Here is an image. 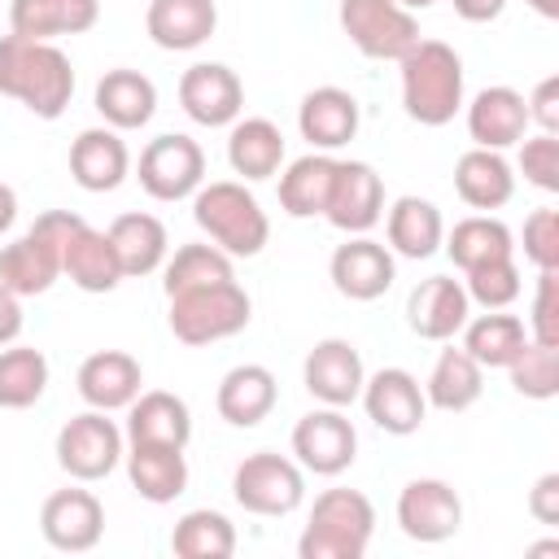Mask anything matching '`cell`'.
I'll return each mask as SVG.
<instances>
[{
  "instance_id": "cell-1",
  "label": "cell",
  "mask_w": 559,
  "mask_h": 559,
  "mask_svg": "<svg viewBox=\"0 0 559 559\" xmlns=\"http://www.w3.org/2000/svg\"><path fill=\"white\" fill-rule=\"evenodd\" d=\"M0 92L22 100L35 118H61L74 96V66L48 39H0Z\"/></svg>"
},
{
  "instance_id": "cell-2",
  "label": "cell",
  "mask_w": 559,
  "mask_h": 559,
  "mask_svg": "<svg viewBox=\"0 0 559 559\" xmlns=\"http://www.w3.org/2000/svg\"><path fill=\"white\" fill-rule=\"evenodd\" d=\"M402 105L419 127H445L463 109V61L441 39H419L402 61Z\"/></svg>"
},
{
  "instance_id": "cell-3",
  "label": "cell",
  "mask_w": 559,
  "mask_h": 559,
  "mask_svg": "<svg viewBox=\"0 0 559 559\" xmlns=\"http://www.w3.org/2000/svg\"><path fill=\"white\" fill-rule=\"evenodd\" d=\"M192 218L197 227L227 253V258H253L262 253L271 223L258 197L236 179H214L192 192Z\"/></svg>"
},
{
  "instance_id": "cell-4",
  "label": "cell",
  "mask_w": 559,
  "mask_h": 559,
  "mask_svg": "<svg viewBox=\"0 0 559 559\" xmlns=\"http://www.w3.org/2000/svg\"><path fill=\"white\" fill-rule=\"evenodd\" d=\"M376 533V507L358 489H323L297 542L301 559H362Z\"/></svg>"
},
{
  "instance_id": "cell-5",
  "label": "cell",
  "mask_w": 559,
  "mask_h": 559,
  "mask_svg": "<svg viewBox=\"0 0 559 559\" xmlns=\"http://www.w3.org/2000/svg\"><path fill=\"white\" fill-rule=\"evenodd\" d=\"M249 293L236 280L223 284H205V288H188L170 297V332L183 345H214L227 341L236 332L249 328Z\"/></svg>"
},
{
  "instance_id": "cell-6",
  "label": "cell",
  "mask_w": 559,
  "mask_h": 559,
  "mask_svg": "<svg viewBox=\"0 0 559 559\" xmlns=\"http://www.w3.org/2000/svg\"><path fill=\"white\" fill-rule=\"evenodd\" d=\"M336 17L349 44L371 61H402L419 44V22L397 0H341Z\"/></svg>"
},
{
  "instance_id": "cell-7",
  "label": "cell",
  "mask_w": 559,
  "mask_h": 559,
  "mask_svg": "<svg viewBox=\"0 0 559 559\" xmlns=\"http://www.w3.org/2000/svg\"><path fill=\"white\" fill-rule=\"evenodd\" d=\"M231 493L249 515H288L306 498V476H301V463L275 450H258L240 459L231 476Z\"/></svg>"
},
{
  "instance_id": "cell-8",
  "label": "cell",
  "mask_w": 559,
  "mask_h": 559,
  "mask_svg": "<svg viewBox=\"0 0 559 559\" xmlns=\"http://www.w3.org/2000/svg\"><path fill=\"white\" fill-rule=\"evenodd\" d=\"M135 175H140V188L153 201H183L205 179V153H201V144L192 135L166 131V135L144 144Z\"/></svg>"
},
{
  "instance_id": "cell-9",
  "label": "cell",
  "mask_w": 559,
  "mask_h": 559,
  "mask_svg": "<svg viewBox=\"0 0 559 559\" xmlns=\"http://www.w3.org/2000/svg\"><path fill=\"white\" fill-rule=\"evenodd\" d=\"M122 459V432L105 411H83L57 432V463L70 480H105Z\"/></svg>"
},
{
  "instance_id": "cell-10",
  "label": "cell",
  "mask_w": 559,
  "mask_h": 559,
  "mask_svg": "<svg viewBox=\"0 0 559 559\" xmlns=\"http://www.w3.org/2000/svg\"><path fill=\"white\" fill-rule=\"evenodd\" d=\"M362 411L376 428L393 432V437H411L419 432L424 415H428V397L419 389V380L406 367H380L376 376L362 380Z\"/></svg>"
},
{
  "instance_id": "cell-11",
  "label": "cell",
  "mask_w": 559,
  "mask_h": 559,
  "mask_svg": "<svg viewBox=\"0 0 559 559\" xmlns=\"http://www.w3.org/2000/svg\"><path fill=\"white\" fill-rule=\"evenodd\" d=\"M293 454L314 476H341L354 463V454H358V432L341 415V406L310 411L293 428Z\"/></svg>"
},
{
  "instance_id": "cell-12",
  "label": "cell",
  "mask_w": 559,
  "mask_h": 559,
  "mask_svg": "<svg viewBox=\"0 0 559 559\" xmlns=\"http://www.w3.org/2000/svg\"><path fill=\"white\" fill-rule=\"evenodd\" d=\"M179 105L201 127H231L245 109V83L223 61H197L179 79Z\"/></svg>"
},
{
  "instance_id": "cell-13",
  "label": "cell",
  "mask_w": 559,
  "mask_h": 559,
  "mask_svg": "<svg viewBox=\"0 0 559 559\" xmlns=\"http://www.w3.org/2000/svg\"><path fill=\"white\" fill-rule=\"evenodd\" d=\"M39 533L52 550L83 555L105 533V507L92 489H57L39 507Z\"/></svg>"
},
{
  "instance_id": "cell-14",
  "label": "cell",
  "mask_w": 559,
  "mask_h": 559,
  "mask_svg": "<svg viewBox=\"0 0 559 559\" xmlns=\"http://www.w3.org/2000/svg\"><path fill=\"white\" fill-rule=\"evenodd\" d=\"M380 214H384V183H380V175L367 162H336L323 218L336 231L362 236V231H371L380 223Z\"/></svg>"
},
{
  "instance_id": "cell-15",
  "label": "cell",
  "mask_w": 559,
  "mask_h": 559,
  "mask_svg": "<svg viewBox=\"0 0 559 559\" xmlns=\"http://www.w3.org/2000/svg\"><path fill=\"white\" fill-rule=\"evenodd\" d=\"M397 524L411 542H445L463 524V502L445 480L419 476L397 493Z\"/></svg>"
},
{
  "instance_id": "cell-16",
  "label": "cell",
  "mask_w": 559,
  "mask_h": 559,
  "mask_svg": "<svg viewBox=\"0 0 559 559\" xmlns=\"http://www.w3.org/2000/svg\"><path fill=\"white\" fill-rule=\"evenodd\" d=\"M362 380H367L362 354H358L349 341H341V336L319 341V345L306 354V362H301V384H306V393L319 397L323 406H349V402H358Z\"/></svg>"
},
{
  "instance_id": "cell-17",
  "label": "cell",
  "mask_w": 559,
  "mask_h": 559,
  "mask_svg": "<svg viewBox=\"0 0 559 559\" xmlns=\"http://www.w3.org/2000/svg\"><path fill=\"white\" fill-rule=\"evenodd\" d=\"M328 275H332V284H336L341 297H349V301H376V297L389 293L397 266H393V253L380 240L354 236V240L336 245V253L328 262Z\"/></svg>"
},
{
  "instance_id": "cell-18",
  "label": "cell",
  "mask_w": 559,
  "mask_h": 559,
  "mask_svg": "<svg viewBox=\"0 0 559 559\" xmlns=\"http://www.w3.org/2000/svg\"><path fill=\"white\" fill-rule=\"evenodd\" d=\"M79 397L92 406V411H127L135 397H140V384H144V371L140 362L127 354V349H96L79 362Z\"/></svg>"
},
{
  "instance_id": "cell-19",
  "label": "cell",
  "mask_w": 559,
  "mask_h": 559,
  "mask_svg": "<svg viewBox=\"0 0 559 559\" xmlns=\"http://www.w3.org/2000/svg\"><path fill=\"white\" fill-rule=\"evenodd\" d=\"M467 310H472L467 288L450 275H428L406 297V323L424 341H450L467 323Z\"/></svg>"
},
{
  "instance_id": "cell-20",
  "label": "cell",
  "mask_w": 559,
  "mask_h": 559,
  "mask_svg": "<svg viewBox=\"0 0 559 559\" xmlns=\"http://www.w3.org/2000/svg\"><path fill=\"white\" fill-rule=\"evenodd\" d=\"M131 170V153L114 127H87L70 144V175L87 192H114Z\"/></svg>"
},
{
  "instance_id": "cell-21",
  "label": "cell",
  "mask_w": 559,
  "mask_h": 559,
  "mask_svg": "<svg viewBox=\"0 0 559 559\" xmlns=\"http://www.w3.org/2000/svg\"><path fill=\"white\" fill-rule=\"evenodd\" d=\"M218 26L214 0H148L144 31L166 52H192L201 48Z\"/></svg>"
},
{
  "instance_id": "cell-22",
  "label": "cell",
  "mask_w": 559,
  "mask_h": 559,
  "mask_svg": "<svg viewBox=\"0 0 559 559\" xmlns=\"http://www.w3.org/2000/svg\"><path fill=\"white\" fill-rule=\"evenodd\" d=\"M528 131V109H524V96L515 87H485L472 96L467 105V135L476 140V148H511L520 144Z\"/></svg>"
},
{
  "instance_id": "cell-23",
  "label": "cell",
  "mask_w": 559,
  "mask_h": 559,
  "mask_svg": "<svg viewBox=\"0 0 559 559\" xmlns=\"http://www.w3.org/2000/svg\"><path fill=\"white\" fill-rule=\"evenodd\" d=\"M192 437V411L183 397L166 389H148L127 406V441L131 445H188Z\"/></svg>"
},
{
  "instance_id": "cell-24",
  "label": "cell",
  "mask_w": 559,
  "mask_h": 559,
  "mask_svg": "<svg viewBox=\"0 0 559 559\" xmlns=\"http://www.w3.org/2000/svg\"><path fill=\"white\" fill-rule=\"evenodd\" d=\"M100 17V0H13L9 4V35L22 39H57L83 35Z\"/></svg>"
},
{
  "instance_id": "cell-25",
  "label": "cell",
  "mask_w": 559,
  "mask_h": 559,
  "mask_svg": "<svg viewBox=\"0 0 559 559\" xmlns=\"http://www.w3.org/2000/svg\"><path fill=\"white\" fill-rule=\"evenodd\" d=\"M297 127H301V140H310L319 153L341 148L358 135V100L332 83L314 87V92H306V100L297 109Z\"/></svg>"
},
{
  "instance_id": "cell-26",
  "label": "cell",
  "mask_w": 559,
  "mask_h": 559,
  "mask_svg": "<svg viewBox=\"0 0 559 559\" xmlns=\"http://www.w3.org/2000/svg\"><path fill=\"white\" fill-rule=\"evenodd\" d=\"M57 275H61V249L52 240H44L35 227L0 249V284L17 297L48 293L57 284Z\"/></svg>"
},
{
  "instance_id": "cell-27",
  "label": "cell",
  "mask_w": 559,
  "mask_h": 559,
  "mask_svg": "<svg viewBox=\"0 0 559 559\" xmlns=\"http://www.w3.org/2000/svg\"><path fill=\"white\" fill-rule=\"evenodd\" d=\"M96 114L114 127V131H135L157 114V87L148 74L140 70H105L96 83Z\"/></svg>"
},
{
  "instance_id": "cell-28",
  "label": "cell",
  "mask_w": 559,
  "mask_h": 559,
  "mask_svg": "<svg viewBox=\"0 0 559 559\" xmlns=\"http://www.w3.org/2000/svg\"><path fill=\"white\" fill-rule=\"evenodd\" d=\"M61 275H70L74 288L83 293H114L127 275L118 266V253H114V240L109 231H96V227H79L66 249H61Z\"/></svg>"
},
{
  "instance_id": "cell-29",
  "label": "cell",
  "mask_w": 559,
  "mask_h": 559,
  "mask_svg": "<svg viewBox=\"0 0 559 559\" xmlns=\"http://www.w3.org/2000/svg\"><path fill=\"white\" fill-rule=\"evenodd\" d=\"M275 397H280L275 376H271L262 362H240V367H231V371L218 380L214 406H218V415H223L231 428H253V424H262V419L275 411Z\"/></svg>"
},
{
  "instance_id": "cell-30",
  "label": "cell",
  "mask_w": 559,
  "mask_h": 559,
  "mask_svg": "<svg viewBox=\"0 0 559 559\" xmlns=\"http://www.w3.org/2000/svg\"><path fill=\"white\" fill-rule=\"evenodd\" d=\"M454 192L472 210H502L511 201V192H515L511 162L498 148H467L454 162Z\"/></svg>"
},
{
  "instance_id": "cell-31",
  "label": "cell",
  "mask_w": 559,
  "mask_h": 559,
  "mask_svg": "<svg viewBox=\"0 0 559 559\" xmlns=\"http://www.w3.org/2000/svg\"><path fill=\"white\" fill-rule=\"evenodd\" d=\"M109 240H114V253H118V266L122 275H153L162 262H166V227L162 218L144 214V210H131V214H118L109 227Z\"/></svg>"
},
{
  "instance_id": "cell-32",
  "label": "cell",
  "mask_w": 559,
  "mask_h": 559,
  "mask_svg": "<svg viewBox=\"0 0 559 559\" xmlns=\"http://www.w3.org/2000/svg\"><path fill=\"white\" fill-rule=\"evenodd\" d=\"M131 489L144 502H175L188 489V459L179 445H131L127 454Z\"/></svg>"
},
{
  "instance_id": "cell-33",
  "label": "cell",
  "mask_w": 559,
  "mask_h": 559,
  "mask_svg": "<svg viewBox=\"0 0 559 559\" xmlns=\"http://www.w3.org/2000/svg\"><path fill=\"white\" fill-rule=\"evenodd\" d=\"M227 162L240 179H271L284 162V135L271 118H236L227 135Z\"/></svg>"
},
{
  "instance_id": "cell-34",
  "label": "cell",
  "mask_w": 559,
  "mask_h": 559,
  "mask_svg": "<svg viewBox=\"0 0 559 559\" xmlns=\"http://www.w3.org/2000/svg\"><path fill=\"white\" fill-rule=\"evenodd\" d=\"M332 175H336V157L328 153H306L297 162H288V170L280 175V210L288 218H314L328 205L332 192Z\"/></svg>"
},
{
  "instance_id": "cell-35",
  "label": "cell",
  "mask_w": 559,
  "mask_h": 559,
  "mask_svg": "<svg viewBox=\"0 0 559 559\" xmlns=\"http://www.w3.org/2000/svg\"><path fill=\"white\" fill-rule=\"evenodd\" d=\"M389 249L402 253V258H432L441 249V236H445V223H441V210L424 197H397L393 210H389Z\"/></svg>"
},
{
  "instance_id": "cell-36",
  "label": "cell",
  "mask_w": 559,
  "mask_h": 559,
  "mask_svg": "<svg viewBox=\"0 0 559 559\" xmlns=\"http://www.w3.org/2000/svg\"><path fill=\"white\" fill-rule=\"evenodd\" d=\"M480 389H485V367L459 345H450V349H441L437 354V362H432V376H428V384H424V397H428V406H437V411H467L476 397H480Z\"/></svg>"
},
{
  "instance_id": "cell-37",
  "label": "cell",
  "mask_w": 559,
  "mask_h": 559,
  "mask_svg": "<svg viewBox=\"0 0 559 559\" xmlns=\"http://www.w3.org/2000/svg\"><path fill=\"white\" fill-rule=\"evenodd\" d=\"M445 240V253L459 271H472L489 258H507L515 253V240H511V227L502 218H489V214H472V218H459Z\"/></svg>"
},
{
  "instance_id": "cell-38",
  "label": "cell",
  "mask_w": 559,
  "mask_h": 559,
  "mask_svg": "<svg viewBox=\"0 0 559 559\" xmlns=\"http://www.w3.org/2000/svg\"><path fill=\"white\" fill-rule=\"evenodd\" d=\"M459 332H463V349H467L480 367H507V362L520 354V345L528 341L524 323H520L515 314H507V310L476 314V319H467Z\"/></svg>"
},
{
  "instance_id": "cell-39",
  "label": "cell",
  "mask_w": 559,
  "mask_h": 559,
  "mask_svg": "<svg viewBox=\"0 0 559 559\" xmlns=\"http://www.w3.org/2000/svg\"><path fill=\"white\" fill-rule=\"evenodd\" d=\"M48 389V358L35 345H4L0 349V406L26 411Z\"/></svg>"
},
{
  "instance_id": "cell-40",
  "label": "cell",
  "mask_w": 559,
  "mask_h": 559,
  "mask_svg": "<svg viewBox=\"0 0 559 559\" xmlns=\"http://www.w3.org/2000/svg\"><path fill=\"white\" fill-rule=\"evenodd\" d=\"M223 280H236V275H231V258L218 245H179L162 262L166 297L188 293V288H205V284H223Z\"/></svg>"
},
{
  "instance_id": "cell-41",
  "label": "cell",
  "mask_w": 559,
  "mask_h": 559,
  "mask_svg": "<svg viewBox=\"0 0 559 559\" xmlns=\"http://www.w3.org/2000/svg\"><path fill=\"white\" fill-rule=\"evenodd\" d=\"M170 550L179 559H227L236 550V528L223 511L201 507V511L179 515V524L170 533Z\"/></svg>"
},
{
  "instance_id": "cell-42",
  "label": "cell",
  "mask_w": 559,
  "mask_h": 559,
  "mask_svg": "<svg viewBox=\"0 0 559 559\" xmlns=\"http://www.w3.org/2000/svg\"><path fill=\"white\" fill-rule=\"evenodd\" d=\"M511 371V389L520 397H533V402H550L559 393V349L555 345H542V341H524L520 354L507 362Z\"/></svg>"
},
{
  "instance_id": "cell-43",
  "label": "cell",
  "mask_w": 559,
  "mask_h": 559,
  "mask_svg": "<svg viewBox=\"0 0 559 559\" xmlns=\"http://www.w3.org/2000/svg\"><path fill=\"white\" fill-rule=\"evenodd\" d=\"M463 288H467V301H480L485 310H507L515 297H520V266H515V253L507 258H489L472 271H463Z\"/></svg>"
},
{
  "instance_id": "cell-44",
  "label": "cell",
  "mask_w": 559,
  "mask_h": 559,
  "mask_svg": "<svg viewBox=\"0 0 559 559\" xmlns=\"http://www.w3.org/2000/svg\"><path fill=\"white\" fill-rule=\"evenodd\" d=\"M520 170L533 188L559 192V140L550 131H537L520 144Z\"/></svg>"
},
{
  "instance_id": "cell-45",
  "label": "cell",
  "mask_w": 559,
  "mask_h": 559,
  "mask_svg": "<svg viewBox=\"0 0 559 559\" xmlns=\"http://www.w3.org/2000/svg\"><path fill=\"white\" fill-rule=\"evenodd\" d=\"M524 258L537 271H559V214L550 205L524 218Z\"/></svg>"
},
{
  "instance_id": "cell-46",
  "label": "cell",
  "mask_w": 559,
  "mask_h": 559,
  "mask_svg": "<svg viewBox=\"0 0 559 559\" xmlns=\"http://www.w3.org/2000/svg\"><path fill=\"white\" fill-rule=\"evenodd\" d=\"M528 341L555 345L559 349V275L537 271V293H533V314H528Z\"/></svg>"
},
{
  "instance_id": "cell-47",
  "label": "cell",
  "mask_w": 559,
  "mask_h": 559,
  "mask_svg": "<svg viewBox=\"0 0 559 559\" xmlns=\"http://www.w3.org/2000/svg\"><path fill=\"white\" fill-rule=\"evenodd\" d=\"M524 109H528V122H537L542 131H559V79L555 74H546L537 87H533V96L524 100Z\"/></svg>"
},
{
  "instance_id": "cell-48",
  "label": "cell",
  "mask_w": 559,
  "mask_h": 559,
  "mask_svg": "<svg viewBox=\"0 0 559 559\" xmlns=\"http://www.w3.org/2000/svg\"><path fill=\"white\" fill-rule=\"evenodd\" d=\"M528 515L537 524H559V472L537 476V485L528 493Z\"/></svg>"
},
{
  "instance_id": "cell-49",
  "label": "cell",
  "mask_w": 559,
  "mask_h": 559,
  "mask_svg": "<svg viewBox=\"0 0 559 559\" xmlns=\"http://www.w3.org/2000/svg\"><path fill=\"white\" fill-rule=\"evenodd\" d=\"M17 332H22V297L0 284V349L13 345Z\"/></svg>"
},
{
  "instance_id": "cell-50",
  "label": "cell",
  "mask_w": 559,
  "mask_h": 559,
  "mask_svg": "<svg viewBox=\"0 0 559 559\" xmlns=\"http://www.w3.org/2000/svg\"><path fill=\"white\" fill-rule=\"evenodd\" d=\"M450 4L463 22H493L507 9V0H450Z\"/></svg>"
},
{
  "instance_id": "cell-51",
  "label": "cell",
  "mask_w": 559,
  "mask_h": 559,
  "mask_svg": "<svg viewBox=\"0 0 559 559\" xmlns=\"http://www.w3.org/2000/svg\"><path fill=\"white\" fill-rule=\"evenodd\" d=\"M13 218H17V192L0 179V236L13 227Z\"/></svg>"
},
{
  "instance_id": "cell-52",
  "label": "cell",
  "mask_w": 559,
  "mask_h": 559,
  "mask_svg": "<svg viewBox=\"0 0 559 559\" xmlns=\"http://www.w3.org/2000/svg\"><path fill=\"white\" fill-rule=\"evenodd\" d=\"M524 4H533L542 17H559V0H524Z\"/></svg>"
},
{
  "instance_id": "cell-53",
  "label": "cell",
  "mask_w": 559,
  "mask_h": 559,
  "mask_svg": "<svg viewBox=\"0 0 559 559\" xmlns=\"http://www.w3.org/2000/svg\"><path fill=\"white\" fill-rule=\"evenodd\" d=\"M397 4H402V9H411V13H415V9H428V4H437V0H397Z\"/></svg>"
}]
</instances>
